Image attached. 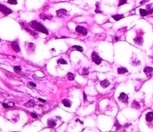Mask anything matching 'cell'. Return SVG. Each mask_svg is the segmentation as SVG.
I'll return each mask as SVG.
<instances>
[{
  "mask_svg": "<svg viewBox=\"0 0 153 132\" xmlns=\"http://www.w3.org/2000/svg\"><path fill=\"white\" fill-rule=\"evenodd\" d=\"M117 72H118V74H119V75H122V74L128 72V69L124 67H120V68H118V69H117Z\"/></svg>",
  "mask_w": 153,
  "mask_h": 132,
  "instance_id": "16",
  "label": "cell"
},
{
  "mask_svg": "<svg viewBox=\"0 0 153 132\" xmlns=\"http://www.w3.org/2000/svg\"><path fill=\"white\" fill-rule=\"evenodd\" d=\"M115 125L116 126V131H118L120 127H121V124H119V122H118V121H116V123H115Z\"/></svg>",
  "mask_w": 153,
  "mask_h": 132,
  "instance_id": "31",
  "label": "cell"
},
{
  "mask_svg": "<svg viewBox=\"0 0 153 132\" xmlns=\"http://www.w3.org/2000/svg\"><path fill=\"white\" fill-rule=\"evenodd\" d=\"M39 16L41 19H43V20H50L52 18H53V15H47L45 13H41L39 15Z\"/></svg>",
  "mask_w": 153,
  "mask_h": 132,
  "instance_id": "12",
  "label": "cell"
},
{
  "mask_svg": "<svg viewBox=\"0 0 153 132\" xmlns=\"http://www.w3.org/2000/svg\"><path fill=\"white\" fill-rule=\"evenodd\" d=\"M83 95H84V101H87V95H86V94L85 93H83Z\"/></svg>",
  "mask_w": 153,
  "mask_h": 132,
  "instance_id": "37",
  "label": "cell"
},
{
  "mask_svg": "<svg viewBox=\"0 0 153 132\" xmlns=\"http://www.w3.org/2000/svg\"><path fill=\"white\" fill-rule=\"evenodd\" d=\"M143 41H144V40H143V38L141 37V36H137V37H136L134 38V42L136 45H138V46H142Z\"/></svg>",
  "mask_w": 153,
  "mask_h": 132,
  "instance_id": "10",
  "label": "cell"
},
{
  "mask_svg": "<svg viewBox=\"0 0 153 132\" xmlns=\"http://www.w3.org/2000/svg\"><path fill=\"white\" fill-rule=\"evenodd\" d=\"M112 18L114 19L116 21H119L120 19H122L124 18V15H122V14H117V15H112Z\"/></svg>",
  "mask_w": 153,
  "mask_h": 132,
  "instance_id": "17",
  "label": "cell"
},
{
  "mask_svg": "<svg viewBox=\"0 0 153 132\" xmlns=\"http://www.w3.org/2000/svg\"><path fill=\"white\" fill-rule=\"evenodd\" d=\"M35 105H36V103H35V101H33V100H29L27 103H25V107H28V108H33Z\"/></svg>",
  "mask_w": 153,
  "mask_h": 132,
  "instance_id": "14",
  "label": "cell"
},
{
  "mask_svg": "<svg viewBox=\"0 0 153 132\" xmlns=\"http://www.w3.org/2000/svg\"><path fill=\"white\" fill-rule=\"evenodd\" d=\"M20 23H21V25H22V28H23L26 32H28L29 34H30L31 35H32V36H34L35 38H38V33L35 32L34 31H31V30L30 29V28H28L27 26H26V25H27V24H26L25 22H21Z\"/></svg>",
  "mask_w": 153,
  "mask_h": 132,
  "instance_id": "3",
  "label": "cell"
},
{
  "mask_svg": "<svg viewBox=\"0 0 153 132\" xmlns=\"http://www.w3.org/2000/svg\"><path fill=\"white\" fill-rule=\"evenodd\" d=\"M67 11L64 9H61L59 10L56 11V14L57 17H64L67 15Z\"/></svg>",
  "mask_w": 153,
  "mask_h": 132,
  "instance_id": "8",
  "label": "cell"
},
{
  "mask_svg": "<svg viewBox=\"0 0 153 132\" xmlns=\"http://www.w3.org/2000/svg\"><path fill=\"white\" fill-rule=\"evenodd\" d=\"M62 103H63V105L65 106V107H67V108H70L71 107V102H70V100L64 99L62 101Z\"/></svg>",
  "mask_w": 153,
  "mask_h": 132,
  "instance_id": "18",
  "label": "cell"
},
{
  "mask_svg": "<svg viewBox=\"0 0 153 132\" xmlns=\"http://www.w3.org/2000/svg\"><path fill=\"white\" fill-rule=\"evenodd\" d=\"M7 2L9 4H11V5H17V0H8Z\"/></svg>",
  "mask_w": 153,
  "mask_h": 132,
  "instance_id": "28",
  "label": "cell"
},
{
  "mask_svg": "<svg viewBox=\"0 0 153 132\" xmlns=\"http://www.w3.org/2000/svg\"><path fill=\"white\" fill-rule=\"evenodd\" d=\"M29 26H30L31 28H33L34 30H36L38 32H42L45 35H48L49 32H48V30L46 28V27L43 25L40 22H38L37 21H31L28 23Z\"/></svg>",
  "mask_w": 153,
  "mask_h": 132,
  "instance_id": "1",
  "label": "cell"
},
{
  "mask_svg": "<svg viewBox=\"0 0 153 132\" xmlns=\"http://www.w3.org/2000/svg\"><path fill=\"white\" fill-rule=\"evenodd\" d=\"M118 99L120 101H122V103H124V104H127L128 103V100H129V97L128 95L126 94L124 92H122L120 95L119 96Z\"/></svg>",
  "mask_w": 153,
  "mask_h": 132,
  "instance_id": "5",
  "label": "cell"
},
{
  "mask_svg": "<svg viewBox=\"0 0 153 132\" xmlns=\"http://www.w3.org/2000/svg\"><path fill=\"white\" fill-rule=\"evenodd\" d=\"M126 3H127V0H119L118 6H121V5H122L126 4Z\"/></svg>",
  "mask_w": 153,
  "mask_h": 132,
  "instance_id": "29",
  "label": "cell"
},
{
  "mask_svg": "<svg viewBox=\"0 0 153 132\" xmlns=\"http://www.w3.org/2000/svg\"><path fill=\"white\" fill-rule=\"evenodd\" d=\"M150 0H142V1L140 2V5H143V4H145V3H146V2H149Z\"/></svg>",
  "mask_w": 153,
  "mask_h": 132,
  "instance_id": "35",
  "label": "cell"
},
{
  "mask_svg": "<svg viewBox=\"0 0 153 132\" xmlns=\"http://www.w3.org/2000/svg\"><path fill=\"white\" fill-rule=\"evenodd\" d=\"M146 10L148 11L149 14H152L153 13V4L146 5Z\"/></svg>",
  "mask_w": 153,
  "mask_h": 132,
  "instance_id": "21",
  "label": "cell"
},
{
  "mask_svg": "<svg viewBox=\"0 0 153 132\" xmlns=\"http://www.w3.org/2000/svg\"><path fill=\"white\" fill-rule=\"evenodd\" d=\"M100 85H101L103 88H106L110 85V82L109 81H107L106 79H105V80H103V81L100 82Z\"/></svg>",
  "mask_w": 153,
  "mask_h": 132,
  "instance_id": "15",
  "label": "cell"
},
{
  "mask_svg": "<svg viewBox=\"0 0 153 132\" xmlns=\"http://www.w3.org/2000/svg\"><path fill=\"white\" fill-rule=\"evenodd\" d=\"M28 86H31V87H36V85H35V84H34L33 82H29L28 84Z\"/></svg>",
  "mask_w": 153,
  "mask_h": 132,
  "instance_id": "33",
  "label": "cell"
},
{
  "mask_svg": "<svg viewBox=\"0 0 153 132\" xmlns=\"http://www.w3.org/2000/svg\"><path fill=\"white\" fill-rule=\"evenodd\" d=\"M2 106H3V107H4L5 109H8V108H9V106L7 104H5V103H3V104H2Z\"/></svg>",
  "mask_w": 153,
  "mask_h": 132,
  "instance_id": "34",
  "label": "cell"
},
{
  "mask_svg": "<svg viewBox=\"0 0 153 132\" xmlns=\"http://www.w3.org/2000/svg\"><path fill=\"white\" fill-rule=\"evenodd\" d=\"M57 62L58 63V64H62V65H67V62H66V61H65L64 59H58L57 61Z\"/></svg>",
  "mask_w": 153,
  "mask_h": 132,
  "instance_id": "26",
  "label": "cell"
},
{
  "mask_svg": "<svg viewBox=\"0 0 153 132\" xmlns=\"http://www.w3.org/2000/svg\"><path fill=\"white\" fill-rule=\"evenodd\" d=\"M145 120L148 122H151L153 121V111L148 112V113L145 114Z\"/></svg>",
  "mask_w": 153,
  "mask_h": 132,
  "instance_id": "13",
  "label": "cell"
},
{
  "mask_svg": "<svg viewBox=\"0 0 153 132\" xmlns=\"http://www.w3.org/2000/svg\"><path fill=\"white\" fill-rule=\"evenodd\" d=\"M91 57H92L93 62L95 64H96V65H100L102 62V59L99 56V55L96 51H93L92 55H91Z\"/></svg>",
  "mask_w": 153,
  "mask_h": 132,
  "instance_id": "2",
  "label": "cell"
},
{
  "mask_svg": "<svg viewBox=\"0 0 153 132\" xmlns=\"http://www.w3.org/2000/svg\"><path fill=\"white\" fill-rule=\"evenodd\" d=\"M0 12H1L2 13L4 14L5 16H6V15H9V14L12 13V10L11 9H9V8L7 7V6H5L4 5H2V4H0Z\"/></svg>",
  "mask_w": 153,
  "mask_h": 132,
  "instance_id": "4",
  "label": "cell"
},
{
  "mask_svg": "<svg viewBox=\"0 0 153 132\" xmlns=\"http://www.w3.org/2000/svg\"><path fill=\"white\" fill-rule=\"evenodd\" d=\"M114 39H115V41H119V38L118 37H115Z\"/></svg>",
  "mask_w": 153,
  "mask_h": 132,
  "instance_id": "38",
  "label": "cell"
},
{
  "mask_svg": "<svg viewBox=\"0 0 153 132\" xmlns=\"http://www.w3.org/2000/svg\"><path fill=\"white\" fill-rule=\"evenodd\" d=\"M89 74V70L87 68H84L83 69V75H88Z\"/></svg>",
  "mask_w": 153,
  "mask_h": 132,
  "instance_id": "30",
  "label": "cell"
},
{
  "mask_svg": "<svg viewBox=\"0 0 153 132\" xmlns=\"http://www.w3.org/2000/svg\"><path fill=\"white\" fill-rule=\"evenodd\" d=\"M28 50L31 49V51H34L35 49V46L34 44H31V43H28Z\"/></svg>",
  "mask_w": 153,
  "mask_h": 132,
  "instance_id": "27",
  "label": "cell"
},
{
  "mask_svg": "<svg viewBox=\"0 0 153 132\" xmlns=\"http://www.w3.org/2000/svg\"><path fill=\"white\" fill-rule=\"evenodd\" d=\"M139 13H140V15L142 17L146 16V15H149L148 11L146 10V9H139Z\"/></svg>",
  "mask_w": 153,
  "mask_h": 132,
  "instance_id": "19",
  "label": "cell"
},
{
  "mask_svg": "<svg viewBox=\"0 0 153 132\" xmlns=\"http://www.w3.org/2000/svg\"><path fill=\"white\" fill-rule=\"evenodd\" d=\"M144 72L146 75H147L149 78L152 76V74L153 72V68L150 67V66H147L144 68Z\"/></svg>",
  "mask_w": 153,
  "mask_h": 132,
  "instance_id": "9",
  "label": "cell"
},
{
  "mask_svg": "<svg viewBox=\"0 0 153 132\" xmlns=\"http://www.w3.org/2000/svg\"><path fill=\"white\" fill-rule=\"evenodd\" d=\"M38 101H40L43 102V103H45V102H46V101H45V100H44V99H41V98H38Z\"/></svg>",
  "mask_w": 153,
  "mask_h": 132,
  "instance_id": "36",
  "label": "cell"
},
{
  "mask_svg": "<svg viewBox=\"0 0 153 132\" xmlns=\"http://www.w3.org/2000/svg\"><path fill=\"white\" fill-rule=\"evenodd\" d=\"M132 108H135V109H139L140 108V105L139 104L138 101H136V100H134L132 104Z\"/></svg>",
  "mask_w": 153,
  "mask_h": 132,
  "instance_id": "20",
  "label": "cell"
},
{
  "mask_svg": "<svg viewBox=\"0 0 153 132\" xmlns=\"http://www.w3.org/2000/svg\"><path fill=\"white\" fill-rule=\"evenodd\" d=\"M72 49H76V50H77V51H80V52H82V51H83V47H81V46H72Z\"/></svg>",
  "mask_w": 153,
  "mask_h": 132,
  "instance_id": "23",
  "label": "cell"
},
{
  "mask_svg": "<svg viewBox=\"0 0 153 132\" xmlns=\"http://www.w3.org/2000/svg\"><path fill=\"white\" fill-rule=\"evenodd\" d=\"M31 115L32 116V118H38V115L36 114V113H35V112H31Z\"/></svg>",
  "mask_w": 153,
  "mask_h": 132,
  "instance_id": "32",
  "label": "cell"
},
{
  "mask_svg": "<svg viewBox=\"0 0 153 132\" xmlns=\"http://www.w3.org/2000/svg\"><path fill=\"white\" fill-rule=\"evenodd\" d=\"M0 41H1V39H0Z\"/></svg>",
  "mask_w": 153,
  "mask_h": 132,
  "instance_id": "39",
  "label": "cell"
},
{
  "mask_svg": "<svg viewBox=\"0 0 153 132\" xmlns=\"http://www.w3.org/2000/svg\"><path fill=\"white\" fill-rule=\"evenodd\" d=\"M67 76V79L69 80V81H74V78H75V75H74L73 73H70V72L68 73Z\"/></svg>",
  "mask_w": 153,
  "mask_h": 132,
  "instance_id": "22",
  "label": "cell"
},
{
  "mask_svg": "<svg viewBox=\"0 0 153 132\" xmlns=\"http://www.w3.org/2000/svg\"><path fill=\"white\" fill-rule=\"evenodd\" d=\"M95 12H96V13H103V12L100 9V5H99V2H97L96 4Z\"/></svg>",
  "mask_w": 153,
  "mask_h": 132,
  "instance_id": "24",
  "label": "cell"
},
{
  "mask_svg": "<svg viewBox=\"0 0 153 132\" xmlns=\"http://www.w3.org/2000/svg\"><path fill=\"white\" fill-rule=\"evenodd\" d=\"M11 46L12 48V49L14 50L15 52H20V47H19L18 41L17 40L12 41L11 43Z\"/></svg>",
  "mask_w": 153,
  "mask_h": 132,
  "instance_id": "7",
  "label": "cell"
},
{
  "mask_svg": "<svg viewBox=\"0 0 153 132\" xmlns=\"http://www.w3.org/2000/svg\"><path fill=\"white\" fill-rule=\"evenodd\" d=\"M75 30H76L77 32L80 33V34L83 35H87V30L83 26H80V25H78V26H77L75 28Z\"/></svg>",
  "mask_w": 153,
  "mask_h": 132,
  "instance_id": "6",
  "label": "cell"
},
{
  "mask_svg": "<svg viewBox=\"0 0 153 132\" xmlns=\"http://www.w3.org/2000/svg\"><path fill=\"white\" fill-rule=\"evenodd\" d=\"M13 69H14V71H15L16 73H20L21 70H22V68H21V66L17 65V66H14V67H13Z\"/></svg>",
  "mask_w": 153,
  "mask_h": 132,
  "instance_id": "25",
  "label": "cell"
},
{
  "mask_svg": "<svg viewBox=\"0 0 153 132\" xmlns=\"http://www.w3.org/2000/svg\"><path fill=\"white\" fill-rule=\"evenodd\" d=\"M56 124H57L56 121L53 120V119L49 118L48 120V127L54 128V127H55V126H56Z\"/></svg>",
  "mask_w": 153,
  "mask_h": 132,
  "instance_id": "11",
  "label": "cell"
}]
</instances>
